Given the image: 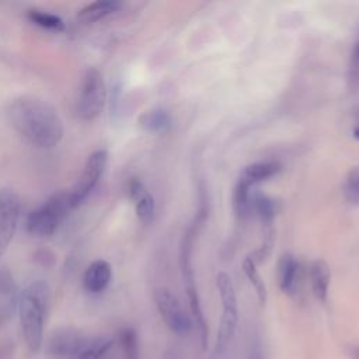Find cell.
Here are the masks:
<instances>
[{"label":"cell","mask_w":359,"mask_h":359,"mask_svg":"<svg viewBox=\"0 0 359 359\" xmlns=\"http://www.w3.org/2000/svg\"><path fill=\"white\" fill-rule=\"evenodd\" d=\"M11 126L28 143L41 149H52L63 137V122L52 104L22 95L13 100L7 108Z\"/></svg>","instance_id":"obj_1"},{"label":"cell","mask_w":359,"mask_h":359,"mask_svg":"<svg viewBox=\"0 0 359 359\" xmlns=\"http://www.w3.org/2000/svg\"><path fill=\"white\" fill-rule=\"evenodd\" d=\"M49 292L46 283L34 280L18 294L17 313L24 341L31 352H38L43 344V327Z\"/></svg>","instance_id":"obj_2"},{"label":"cell","mask_w":359,"mask_h":359,"mask_svg":"<svg viewBox=\"0 0 359 359\" xmlns=\"http://www.w3.org/2000/svg\"><path fill=\"white\" fill-rule=\"evenodd\" d=\"M205 216H206V209L202 208L199 210V213L196 215L194 223L189 226L188 231L184 234L182 243H181V250H180V265H181L184 287H185V293L188 296L191 313H192L194 320L196 321V325H198L199 332H201V339H202L203 348H206V342H208V327H206V321H205L203 311H202V307H201V300H199V294H198V290H196V285H195V280H194V271H192V265H191V254H192L194 238L198 233L199 226L203 223Z\"/></svg>","instance_id":"obj_3"},{"label":"cell","mask_w":359,"mask_h":359,"mask_svg":"<svg viewBox=\"0 0 359 359\" xmlns=\"http://www.w3.org/2000/svg\"><path fill=\"white\" fill-rule=\"evenodd\" d=\"M72 209L74 208L72 205L69 191H60L49 196L39 208L28 215L25 227L34 236H50L56 231Z\"/></svg>","instance_id":"obj_4"},{"label":"cell","mask_w":359,"mask_h":359,"mask_svg":"<svg viewBox=\"0 0 359 359\" xmlns=\"http://www.w3.org/2000/svg\"><path fill=\"white\" fill-rule=\"evenodd\" d=\"M216 286H217L222 307H223L220 324L217 328V337H216V353H223L236 332V327L238 321V309H237V296H236L234 285L226 272L217 273Z\"/></svg>","instance_id":"obj_5"},{"label":"cell","mask_w":359,"mask_h":359,"mask_svg":"<svg viewBox=\"0 0 359 359\" xmlns=\"http://www.w3.org/2000/svg\"><path fill=\"white\" fill-rule=\"evenodd\" d=\"M105 98L107 90L102 74L100 73V70L94 67L87 69L80 84L76 107L77 115L83 121H93L101 114L105 104Z\"/></svg>","instance_id":"obj_6"},{"label":"cell","mask_w":359,"mask_h":359,"mask_svg":"<svg viewBox=\"0 0 359 359\" xmlns=\"http://www.w3.org/2000/svg\"><path fill=\"white\" fill-rule=\"evenodd\" d=\"M107 161L108 151L105 149H98L87 157L81 174L79 175L73 188L69 191L73 208H77L80 203H83L86 198L91 194V191L95 188V185L104 174Z\"/></svg>","instance_id":"obj_7"},{"label":"cell","mask_w":359,"mask_h":359,"mask_svg":"<svg viewBox=\"0 0 359 359\" xmlns=\"http://www.w3.org/2000/svg\"><path fill=\"white\" fill-rule=\"evenodd\" d=\"M154 303L160 313V317L165 325L177 335H188L192 323L189 316L185 313L177 296L167 287H157L154 290Z\"/></svg>","instance_id":"obj_8"},{"label":"cell","mask_w":359,"mask_h":359,"mask_svg":"<svg viewBox=\"0 0 359 359\" xmlns=\"http://www.w3.org/2000/svg\"><path fill=\"white\" fill-rule=\"evenodd\" d=\"M20 196L10 188L0 189V257L11 243L20 219Z\"/></svg>","instance_id":"obj_9"},{"label":"cell","mask_w":359,"mask_h":359,"mask_svg":"<svg viewBox=\"0 0 359 359\" xmlns=\"http://www.w3.org/2000/svg\"><path fill=\"white\" fill-rule=\"evenodd\" d=\"M112 279V268L111 264L105 259L93 261L84 275H83V286L90 293H101L104 292Z\"/></svg>","instance_id":"obj_10"},{"label":"cell","mask_w":359,"mask_h":359,"mask_svg":"<svg viewBox=\"0 0 359 359\" xmlns=\"http://www.w3.org/2000/svg\"><path fill=\"white\" fill-rule=\"evenodd\" d=\"M86 338L72 330L56 331L49 341V352L56 359H66Z\"/></svg>","instance_id":"obj_11"},{"label":"cell","mask_w":359,"mask_h":359,"mask_svg":"<svg viewBox=\"0 0 359 359\" xmlns=\"http://www.w3.org/2000/svg\"><path fill=\"white\" fill-rule=\"evenodd\" d=\"M299 262L290 252L282 254L278 261V285L283 293L292 294L296 290Z\"/></svg>","instance_id":"obj_12"},{"label":"cell","mask_w":359,"mask_h":359,"mask_svg":"<svg viewBox=\"0 0 359 359\" xmlns=\"http://www.w3.org/2000/svg\"><path fill=\"white\" fill-rule=\"evenodd\" d=\"M17 302L18 296L13 276L7 268L0 266V321L13 316L14 309H17Z\"/></svg>","instance_id":"obj_13"},{"label":"cell","mask_w":359,"mask_h":359,"mask_svg":"<svg viewBox=\"0 0 359 359\" xmlns=\"http://www.w3.org/2000/svg\"><path fill=\"white\" fill-rule=\"evenodd\" d=\"M279 171H280V164L278 161H272V160L255 161L244 167L238 180L252 187L258 182H262L275 177Z\"/></svg>","instance_id":"obj_14"},{"label":"cell","mask_w":359,"mask_h":359,"mask_svg":"<svg viewBox=\"0 0 359 359\" xmlns=\"http://www.w3.org/2000/svg\"><path fill=\"white\" fill-rule=\"evenodd\" d=\"M330 280H331L330 265L321 258L313 261L310 265V285H311L313 294L316 296L317 300L320 302L327 300Z\"/></svg>","instance_id":"obj_15"},{"label":"cell","mask_w":359,"mask_h":359,"mask_svg":"<svg viewBox=\"0 0 359 359\" xmlns=\"http://www.w3.org/2000/svg\"><path fill=\"white\" fill-rule=\"evenodd\" d=\"M121 6L122 4L116 0H98V1L84 6L79 11L77 18L83 24H93L95 21H100V20L116 13L121 8Z\"/></svg>","instance_id":"obj_16"},{"label":"cell","mask_w":359,"mask_h":359,"mask_svg":"<svg viewBox=\"0 0 359 359\" xmlns=\"http://www.w3.org/2000/svg\"><path fill=\"white\" fill-rule=\"evenodd\" d=\"M139 125L149 133H161L171 126V116L163 108H151L139 116Z\"/></svg>","instance_id":"obj_17"},{"label":"cell","mask_w":359,"mask_h":359,"mask_svg":"<svg viewBox=\"0 0 359 359\" xmlns=\"http://www.w3.org/2000/svg\"><path fill=\"white\" fill-rule=\"evenodd\" d=\"M251 209L265 226V224H272L273 217L278 213L279 208H278V202L273 198L255 191L251 194Z\"/></svg>","instance_id":"obj_18"},{"label":"cell","mask_w":359,"mask_h":359,"mask_svg":"<svg viewBox=\"0 0 359 359\" xmlns=\"http://www.w3.org/2000/svg\"><path fill=\"white\" fill-rule=\"evenodd\" d=\"M251 187L243 181H237L233 191V212L238 219H245L252 212L251 209Z\"/></svg>","instance_id":"obj_19"},{"label":"cell","mask_w":359,"mask_h":359,"mask_svg":"<svg viewBox=\"0 0 359 359\" xmlns=\"http://www.w3.org/2000/svg\"><path fill=\"white\" fill-rule=\"evenodd\" d=\"M27 17L31 22H34L35 25L45 28V29H50V31H63L65 29V22L63 20L52 13H46L38 8H31L27 13Z\"/></svg>","instance_id":"obj_20"},{"label":"cell","mask_w":359,"mask_h":359,"mask_svg":"<svg viewBox=\"0 0 359 359\" xmlns=\"http://www.w3.org/2000/svg\"><path fill=\"white\" fill-rule=\"evenodd\" d=\"M243 271L247 276V279L250 280V283L254 286L255 289V293H257V297H258V302L261 306H264L266 303V286L257 269V265L248 258L245 257L244 261H243Z\"/></svg>","instance_id":"obj_21"},{"label":"cell","mask_w":359,"mask_h":359,"mask_svg":"<svg viewBox=\"0 0 359 359\" xmlns=\"http://www.w3.org/2000/svg\"><path fill=\"white\" fill-rule=\"evenodd\" d=\"M273 243H275V231L272 224H265V230H264V238L262 243L258 248H255L252 252H250L247 257L255 264L259 265L264 261H266V258L271 255L272 248H273Z\"/></svg>","instance_id":"obj_22"},{"label":"cell","mask_w":359,"mask_h":359,"mask_svg":"<svg viewBox=\"0 0 359 359\" xmlns=\"http://www.w3.org/2000/svg\"><path fill=\"white\" fill-rule=\"evenodd\" d=\"M108 338L84 339L66 359H97Z\"/></svg>","instance_id":"obj_23"},{"label":"cell","mask_w":359,"mask_h":359,"mask_svg":"<svg viewBox=\"0 0 359 359\" xmlns=\"http://www.w3.org/2000/svg\"><path fill=\"white\" fill-rule=\"evenodd\" d=\"M126 359H139L137 335L133 328H123L118 335V342Z\"/></svg>","instance_id":"obj_24"},{"label":"cell","mask_w":359,"mask_h":359,"mask_svg":"<svg viewBox=\"0 0 359 359\" xmlns=\"http://www.w3.org/2000/svg\"><path fill=\"white\" fill-rule=\"evenodd\" d=\"M342 192L345 199L352 205H359V165L352 167L344 180Z\"/></svg>","instance_id":"obj_25"},{"label":"cell","mask_w":359,"mask_h":359,"mask_svg":"<svg viewBox=\"0 0 359 359\" xmlns=\"http://www.w3.org/2000/svg\"><path fill=\"white\" fill-rule=\"evenodd\" d=\"M135 208H136V216L143 224H149L153 220L156 205H154V198L149 191L135 202Z\"/></svg>","instance_id":"obj_26"},{"label":"cell","mask_w":359,"mask_h":359,"mask_svg":"<svg viewBox=\"0 0 359 359\" xmlns=\"http://www.w3.org/2000/svg\"><path fill=\"white\" fill-rule=\"evenodd\" d=\"M349 81L352 87L359 86V41L355 45V49L352 52L351 57V67H349Z\"/></svg>","instance_id":"obj_27"},{"label":"cell","mask_w":359,"mask_h":359,"mask_svg":"<svg viewBox=\"0 0 359 359\" xmlns=\"http://www.w3.org/2000/svg\"><path fill=\"white\" fill-rule=\"evenodd\" d=\"M147 192L144 184L139 178H130L128 182V194L133 202L142 198Z\"/></svg>","instance_id":"obj_28"},{"label":"cell","mask_w":359,"mask_h":359,"mask_svg":"<svg viewBox=\"0 0 359 359\" xmlns=\"http://www.w3.org/2000/svg\"><path fill=\"white\" fill-rule=\"evenodd\" d=\"M97 359H118V355H116V341L108 338L107 342L104 344L101 352L98 353Z\"/></svg>","instance_id":"obj_29"},{"label":"cell","mask_w":359,"mask_h":359,"mask_svg":"<svg viewBox=\"0 0 359 359\" xmlns=\"http://www.w3.org/2000/svg\"><path fill=\"white\" fill-rule=\"evenodd\" d=\"M345 351L351 359H359V345H348Z\"/></svg>","instance_id":"obj_30"},{"label":"cell","mask_w":359,"mask_h":359,"mask_svg":"<svg viewBox=\"0 0 359 359\" xmlns=\"http://www.w3.org/2000/svg\"><path fill=\"white\" fill-rule=\"evenodd\" d=\"M353 136L359 140V126H356V128L353 129Z\"/></svg>","instance_id":"obj_31"}]
</instances>
